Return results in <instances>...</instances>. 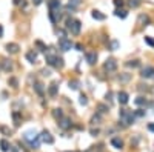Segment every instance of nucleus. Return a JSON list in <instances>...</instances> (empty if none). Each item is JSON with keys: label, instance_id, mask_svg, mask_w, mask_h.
<instances>
[{"label": "nucleus", "instance_id": "1", "mask_svg": "<svg viewBox=\"0 0 154 152\" xmlns=\"http://www.w3.org/2000/svg\"><path fill=\"white\" fill-rule=\"evenodd\" d=\"M66 29H68L71 34H74V36H77V34H80V29H82V22L77 19H72V17H68L66 19Z\"/></svg>", "mask_w": 154, "mask_h": 152}, {"label": "nucleus", "instance_id": "2", "mask_svg": "<svg viewBox=\"0 0 154 152\" xmlns=\"http://www.w3.org/2000/svg\"><path fill=\"white\" fill-rule=\"evenodd\" d=\"M45 61L49 66H52V68H57V69L63 68V59L59 57V55H56V54H46L45 55Z\"/></svg>", "mask_w": 154, "mask_h": 152}, {"label": "nucleus", "instance_id": "3", "mask_svg": "<svg viewBox=\"0 0 154 152\" xmlns=\"http://www.w3.org/2000/svg\"><path fill=\"white\" fill-rule=\"evenodd\" d=\"M119 118L120 121H122L123 124H133L134 123V112H131V111H126V109H122L120 111V114H119Z\"/></svg>", "mask_w": 154, "mask_h": 152}, {"label": "nucleus", "instance_id": "4", "mask_svg": "<svg viewBox=\"0 0 154 152\" xmlns=\"http://www.w3.org/2000/svg\"><path fill=\"white\" fill-rule=\"evenodd\" d=\"M59 48H60V51H69L71 48H72V43H71V40H68L66 37H62V39H59Z\"/></svg>", "mask_w": 154, "mask_h": 152}, {"label": "nucleus", "instance_id": "5", "mask_svg": "<svg viewBox=\"0 0 154 152\" xmlns=\"http://www.w3.org/2000/svg\"><path fill=\"white\" fill-rule=\"evenodd\" d=\"M103 69H105V71H108V72H114L117 69V61L114 59H106L105 65H103Z\"/></svg>", "mask_w": 154, "mask_h": 152}, {"label": "nucleus", "instance_id": "6", "mask_svg": "<svg viewBox=\"0 0 154 152\" xmlns=\"http://www.w3.org/2000/svg\"><path fill=\"white\" fill-rule=\"evenodd\" d=\"M40 140H42L43 143H48V144H52V143H54V138L51 137V134L48 132V131H43V132L40 134Z\"/></svg>", "mask_w": 154, "mask_h": 152}, {"label": "nucleus", "instance_id": "7", "mask_svg": "<svg viewBox=\"0 0 154 152\" xmlns=\"http://www.w3.org/2000/svg\"><path fill=\"white\" fill-rule=\"evenodd\" d=\"M72 126V123L69 118H66V117H63V118H60L59 120V128H62V129H69Z\"/></svg>", "mask_w": 154, "mask_h": 152}, {"label": "nucleus", "instance_id": "8", "mask_svg": "<svg viewBox=\"0 0 154 152\" xmlns=\"http://www.w3.org/2000/svg\"><path fill=\"white\" fill-rule=\"evenodd\" d=\"M37 137H39V135L36 134V131H26V132H25V135H23V138H25V140L28 141V143L34 141Z\"/></svg>", "mask_w": 154, "mask_h": 152}, {"label": "nucleus", "instance_id": "9", "mask_svg": "<svg viewBox=\"0 0 154 152\" xmlns=\"http://www.w3.org/2000/svg\"><path fill=\"white\" fill-rule=\"evenodd\" d=\"M85 59H86V61H88V65H94L97 61V54L96 52H86Z\"/></svg>", "mask_w": 154, "mask_h": 152}, {"label": "nucleus", "instance_id": "10", "mask_svg": "<svg viewBox=\"0 0 154 152\" xmlns=\"http://www.w3.org/2000/svg\"><path fill=\"white\" fill-rule=\"evenodd\" d=\"M153 75H154V68L153 66H146V68L142 69V77L150 78V77H153Z\"/></svg>", "mask_w": 154, "mask_h": 152}, {"label": "nucleus", "instance_id": "11", "mask_svg": "<svg viewBox=\"0 0 154 152\" xmlns=\"http://www.w3.org/2000/svg\"><path fill=\"white\" fill-rule=\"evenodd\" d=\"M111 146L116 148V149H122L123 148V141L120 140L119 137H114V138H111Z\"/></svg>", "mask_w": 154, "mask_h": 152}, {"label": "nucleus", "instance_id": "12", "mask_svg": "<svg viewBox=\"0 0 154 152\" xmlns=\"http://www.w3.org/2000/svg\"><path fill=\"white\" fill-rule=\"evenodd\" d=\"M19 49H20V46L17 43H8L6 45V51H8L9 54H17Z\"/></svg>", "mask_w": 154, "mask_h": 152}, {"label": "nucleus", "instance_id": "13", "mask_svg": "<svg viewBox=\"0 0 154 152\" xmlns=\"http://www.w3.org/2000/svg\"><path fill=\"white\" fill-rule=\"evenodd\" d=\"M34 91H36L40 97L45 95V88H43V85H42L40 81H36V83H34Z\"/></svg>", "mask_w": 154, "mask_h": 152}, {"label": "nucleus", "instance_id": "14", "mask_svg": "<svg viewBox=\"0 0 154 152\" xmlns=\"http://www.w3.org/2000/svg\"><path fill=\"white\" fill-rule=\"evenodd\" d=\"M49 20L52 23H59L60 20V11H49Z\"/></svg>", "mask_w": 154, "mask_h": 152}, {"label": "nucleus", "instance_id": "15", "mask_svg": "<svg viewBox=\"0 0 154 152\" xmlns=\"http://www.w3.org/2000/svg\"><path fill=\"white\" fill-rule=\"evenodd\" d=\"M128 94L126 92H119V95H117V100H119V103L120 105H126V103H128Z\"/></svg>", "mask_w": 154, "mask_h": 152}, {"label": "nucleus", "instance_id": "16", "mask_svg": "<svg viewBox=\"0 0 154 152\" xmlns=\"http://www.w3.org/2000/svg\"><path fill=\"white\" fill-rule=\"evenodd\" d=\"M49 11H60V0H49Z\"/></svg>", "mask_w": 154, "mask_h": 152}, {"label": "nucleus", "instance_id": "17", "mask_svg": "<svg viewBox=\"0 0 154 152\" xmlns=\"http://www.w3.org/2000/svg\"><path fill=\"white\" fill-rule=\"evenodd\" d=\"M25 57H26V60H28L29 63H36V61H37V54H36L34 51L26 52V55H25Z\"/></svg>", "mask_w": 154, "mask_h": 152}, {"label": "nucleus", "instance_id": "18", "mask_svg": "<svg viewBox=\"0 0 154 152\" xmlns=\"http://www.w3.org/2000/svg\"><path fill=\"white\" fill-rule=\"evenodd\" d=\"M57 83L54 81V83H51V85H49V88H48V92H49V95H52V97H54V95H57Z\"/></svg>", "mask_w": 154, "mask_h": 152}, {"label": "nucleus", "instance_id": "19", "mask_svg": "<svg viewBox=\"0 0 154 152\" xmlns=\"http://www.w3.org/2000/svg\"><path fill=\"white\" fill-rule=\"evenodd\" d=\"M92 19H96V20H105V14H102L100 11H97V9H94L92 11Z\"/></svg>", "mask_w": 154, "mask_h": 152}, {"label": "nucleus", "instance_id": "20", "mask_svg": "<svg viewBox=\"0 0 154 152\" xmlns=\"http://www.w3.org/2000/svg\"><path fill=\"white\" fill-rule=\"evenodd\" d=\"M3 71H5V72H11V71H12V63H11V60H3Z\"/></svg>", "mask_w": 154, "mask_h": 152}, {"label": "nucleus", "instance_id": "21", "mask_svg": "<svg viewBox=\"0 0 154 152\" xmlns=\"http://www.w3.org/2000/svg\"><path fill=\"white\" fill-rule=\"evenodd\" d=\"M0 149H2L3 152H8L9 151V143H8V140H0Z\"/></svg>", "mask_w": 154, "mask_h": 152}, {"label": "nucleus", "instance_id": "22", "mask_svg": "<svg viewBox=\"0 0 154 152\" xmlns=\"http://www.w3.org/2000/svg\"><path fill=\"white\" fill-rule=\"evenodd\" d=\"M79 5H80V0H69V3H68V9L74 11Z\"/></svg>", "mask_w": 154, "mask_h": 152}, {"label": "nucleus", "instance_id": "23", "mask_svg": "<svg viewBox=\"0 0 154 152\" xmlns=\"http://www.w3.org/2000/svg\"><path fill=\"white\" fill-rule=\"evenodd\" d=\"M52 115H54L57 120L63 118V112H62V109H60V108H57V109H54V111H52Z\"/></svg>", "mask_w": 154, "mask_h": 152}, {"label": "nucleus", "instance_id": "24", "mask_svg": "<svg viewBox=\"0 0 154 152\" xmlns=\"http://www.w3.org/2000/svg\"><path fill=\"white\" fill-rule=\"evenodd\" d=\"M130 78H131V75H130V74H120V77H119L120 83H126V81H130Z\"/></svg>", "mask_w": 154, "mask_h": 152}, {"label": "nucleus", "instance_id": "25", "mask_svg": "<svg viewBox=\"0 0 154 152\" xmlns=\"http://www.w3.org/2000/svg\"><path fill=\"white\" fill-rule=\"evenodd\" d=\"M116 16L120 17V19H125L126 16H128V12H126L125 9H117V11H116Z\"/></svg>", "mask_w": 154, "mask_h": 152}, {"label": "nucleus", "instance_id": "26", "mask_svg": "<svg viewBox=\"0 0 154 152\" xmlns=\"http://www.w3.org/2000/svg\"><path fill=\"white\" fill-rule=\"evenodd\" d=\"M68 86H69L71 89H74V91H76V89L79 88V81H77V80H69V83H68Z\"/></svg>", "mask_w": 154, "mask_h": 152}, {"label": "nucleus", "instance_id": "27", "mask_svg": "<svg viewBox=\"0 0 154 152\" xmlns=\"http://www.w3.org/2000/svg\"><path fill=\"white\" fill-rule=\"evenodd\" d=\"M97 109H99V112H100V114H105V112H108V111H110V108H108V106H105V105H99Z\"/></svg>", "mask_w": 154, "mask_h": 152}, {"label": "nucleus", "instance_id": "28", "mask_svg": "<svg viewBox=\"0 0 154 152\" xmlns=\"http://www.w3.org/2000/svg\"><path fill=\"white\" fill-rule=\"evenodd\" d=\"M79 103L82 106H86L88 105V98H86V95H80V100H79Z\"/></svg>", "mask_w": 154, "mask_h": 152}, {"label": "nucleus", "instance_id": "29", "mask_svg": "<svg viewBox=\"0 0 154 152\" xmlns=\"http://www.w3.org/2000/svg\"><path fill=\"white\" fill-rule=\"evenodd\" d=\"M136 105H137V106H142V105H146V100L143 98V97H139V98H136Z\"/></svg>", "mask_w": 154, "mask_h": 152}, {"label": "nucleus", "instance_id": "30", "mask_svg": "<svg viewBox=\"0 0 154 152\" xmlns=\"http://www.w3.org/2000/svg\"><path fill=\"white\" fill-rule=\"evenodd\" d=\"M139 22L140 23H150V17L148 16H140L139 17Z\"/></svg>", "mask_w": 154, "mask_h": 152}, {"label": "nucleus", "instance_id": "31", "mask_svg": "<svg viewBox=\"0 0 154 152\" xmlns=\"http://www.w3.org/2000/svg\"><path fill=\"white\" fill-rule=\"evenodd\" d=\"M126 65H128V66H133V68H137V66H139V61H137V60H133V61H128Z\"/></svg>", "mask_w": 154, "mask_h": 152}, {"label": "nucleus", "instance_id": "32", "mask_svg": "<svg viewBox=\"0 0 154 152\" xmlns=\"http://www.w3.org/2000/svg\"><path fill=\"white\" fill-rule=\"evenodd\" d=\"M99 121H100V115H94V117L91 118V123H92V124H96V123H99Z\"/></svg>", "mask_w": 154, "mask_h": 152}, {"label": "nucleus", "instance_id": "33", "mask_svg": "<svg viewBox=\"0 0 154 152\" xmlns=\"http://www.w3.org/2000/svg\"><path fill=\"white\" fill-rule=\"evenodd\" d=\"M9 85H12V88H17V80L16 78H9Z\"/></svg>", "mask_w": 154, "mask_h": 152}, {"label": "nucleus", "instance_id": "34", "mask_svg": "<svg viewBox=\"0 0 154 152\" xmlns=\"http://www.w3.org/2000/svg\"><path fill=\"white\" fill-rule=\"evenodd\" d=\"M145 41H146V43H148V45H151V46H154V40H153L151 37H145Z\"/></svg>", "mask_w": 154, "mask_h": 152}, {"label": "nucleus", "instance_id": "35", "mask_svg": "<svg viewBox=\"0 0 154 152\" xmlns=\"http://www.w3.org/2000/svg\"><path fill=\"white\" fill-rule=\"evenodd\" d=\"M111 48H112V49H117V48H119V41H112V43H111Z\"/></svg>", "mask_w": 154, "mask_h": 152}, {"label": "nucleus", "instance_id": "36", "mask_svg": "<svg viewBox=\"0 0 154 152\" xmlns=\"http://www.w3.org/2000/svg\"><path fill=\"white\" fill-rule=\"evenodd\" d=\"M42 75H45V77H49L51 72L48 71V69H43V71H42Z\"/></svg>", "mask_w": 154, "mask_h": 152}, {"label": "nucleus", "instance_id": "37", "mask_svg": "<svg viewBox=\"0 0 154 152\" xmlns=\"http://www.w3.org/2000/svg\"><path fill=\"white\" fill-rule=\"evenodd\" d=\"M114 5L116 6H122L123 5V0H114Z\"/></svg>", "mask_w": 154, "mask_h": 152}, {"label": "nucleus", "instance_id": "38", "mask_svg": "<svg viewBox=\"0 0 154 152\" xmlns=\"http://www.w3.org/2000/svg\"><path fill=\"white\" fill-rule=\"evenodd\" d=\"M97 134H99V129H91V135H94V137H96Z\"/></svg>", "mask_w": 154, "mask_h": 152}, {"label": "nucleus", "instance_id": "39", "mask_svg": "<svg viewBox=\"0 0 154 152\" xmlns=\"http://www.w3.org/2000/svg\"><path fill=\"white\" fill-rule=\"evenodd\" d=\"M143 114H145V112H143V111H137V112H136V115H137V117H142Z\"/></svg>", "mask_w": 154, "mask_h": 152}, {"label": "nucleus", "instance_id": "40", "mask_svg": "<svg viewBox=\"0 0 154 152\" xmlns=\"http://www.w3.org/2000/svg\"><path fill=\"white\" fill-rule=\"evenodd\" d=\"M148 129H150V131H153V132H154V123L148 124Z\"/></svg>", "mask_w": 154, "mask_h": 152}, {"label": "nucleus", "instance_id": "41", "mask_svg": "<svg viewBox=\"0 0 154 152\" xmlns=\"http://www.w3.org/2000/svg\"><path fill=\"white\" fill-rule=\"evenodd\" d=\"M0 37H3V28H2V25H0Z\"/></svg>", "mask_w": 154, "mask_h": 152}, {"label": "nucleus", "instance_id": "42", "mask_svg": "<svg viewBox=\"0 0 154 152\" xmlns=\"http://www.w3.org/2000/svg\"><path fill=\"white\" fill-rule=\"evenodd\" d=\"M36 2V5H39V3H42V0H34Z\"/></svg>", "mask_w": 154, "mask_h": 152}, {"label": "nucleus", "instance_id": "43", "mask_svg": "<svg viewBox=\"0 0 154 152\" xmlns=\"http://www.w3.org/2000/svg\"><path fill=\"white\" fill-rule=\"evenodd\" d=\"M153 78H154V75H153Z\"/></svg>", "mask_w": 154, "mask_h": 152}]
</instances>
